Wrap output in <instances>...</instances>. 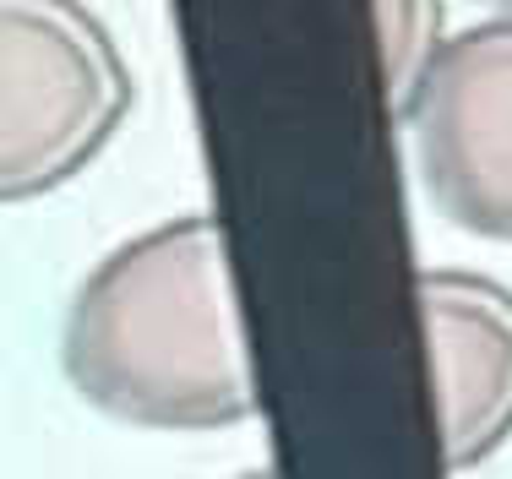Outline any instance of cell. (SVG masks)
Returning a JSON list of instances; mask_svg holds the SVG:
<instances>
[{
	"mask_svg": "<svg viewBox=\"0 0 512 479\" xmlns=\"http://www.w3.org/2000/svg\"><path fill=\"white\" fill-rule=\"evenodd\" d=\"M376 49H382V77L393 93V109L409 120L414 98L431 82L436 60L453 33H442V6H376Z\"/></svg>",
	"mask_w": 512,
	"mask_h": 479,
	"instance_id": "5",
	"label": "cell"
},
{
	"mask_svg": "<svg viewBox=\"0 0 512 479\" xmlns=\"http://www.w3.org/2000/svg\"><path fill=\"white\" fill-rule=\"evenodd\" d=\"M60 365L120 425H246L256 414V365L218 218L180 213L99 256L66 305Z\"/></svg>",
	"mask_w": 512,
	"mask_h": 479,
	"instance_id": "1",
	"label": "cell"
},
{
	"mask_svg": "<svg viewBox=\"0 0 512 479\" xmlns=\"http://www.w3.org/2000/svg\"><path fill=\"white\" fill-rule=\"evenodd\" d=\"M409 131L436 213L469 235L512 240V11L447 39Z\"/></svg>",
	"mask_w": 512,
	"mask_h": 479,
	"instance_id": "3",
	"label": "cell"
},
{
	"mask_svg": "<svg viewBox=\"0 0 512 479\" xmlns=\"http://www.w3.org/2000/svg\"><path fill=\"white\" fill-rule=\"evenodd\" d=\"M235 479H278V469H246V474H235Z\"/></svg>",
	"mask_w": 512,
	"mask_h": 479,
	"instance_id": "6",
	"label": "cell"
},
{
	"mask_svg": "<svg viewBox=\"0 0 512 479\" xmlns=\"http://www.w3.org/2000/svg\"><path fill=\"white\" fill-rule=\"evenodd\" d=\"M131 115L115 33L71 0L0 6V196L33 202L77 180Z\"/></svg>",
	"mask_w": 512,
	"mask_h": 479,
	"instance_id": "2",
	"label": "cell"
},
{
	"mask_svg": "<svg viewBox=\"0 0 512 479\" xmlns=\"http://www.w3.org/2000/svg\"><path fill=\"white\" fill-rule=\"evenodd\" d=\"M447 469H480L512 441V289L463 267L414 278Z\"/></svg>",
	"mask_w": 512,
	"mask_h": 479,
	"instance_id": "4",
	"label": "cell"
}]
</instances>
